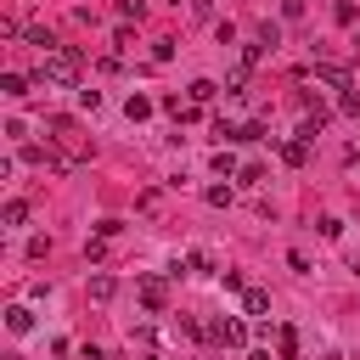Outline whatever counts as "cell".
Returning <instances> with one entry per match:
<instances>
[{
    "instance_id": "12",
    "label": "cell",
    "mask_w": 360,
    "mask_h": 360,
    "mask_svg": "<svg viewBox=\"0 0 360 360\" xmlns=\"http://www.w3.org/2000/svg\"><path fill=\"white\" fill-rule=\"evenodd\" d=\"M28 84H34V79H22V73H0V90H6V96H28Z\"/></svg>"
},
{
    "instance_id": "17",
    "label": "cell",
    "mask_w": 360,
    "mask_h": 360,
    "mask_svg": "<svg viewBox=\"0 0 360 360\" xmlns=\"http://www.w3.org/2000/svg\"><path fill=\"white\" fill-rule=\"evenodd\" d=\"M174 56V39H152V62H169Z\"/></svg>"
},
{
    "instance_id": "20",
    "label": "cell",
    "mask_w": 360,
    "mask_h": 360,
    "mask_svg": "<svg viewBox=\"0 0 360 360\" xmlns=\"http://www.w3.org/2000/svg\"><path fill=\"white\" fill-rule=\"evenodd\" d=\"M214 174H236V158L231 152H214Z\"/></svg>"
},
{
    "instance_id": "15",
    "label": "cell",
    "mask_w": 360,
    "mask_h": 360,
    "mask_svg": "<svg viewBox=\"0 0 360 360\" xmlns=\"http://www.w3.org/2000/svg\"><path fill=\"white\" fill-rule=\"evenodd\" d=\"M118 17H124V22H129V17L141 22V17H146V0H118Z\"/></svg>"
},
{
    "instance_id": "11",
    "label": "cell",
    "mask_w": 360,
    "mask_h": 360,
    "mask_svg": "<svg viewBox=\"0 0 360 360\" xmlns=\"http://www.w3.org/2000/svg\"><path fill=\"white\" fill-rule=\"evenodd\" d=\"M6 326H11V332H34V315H28L22 304H11V309H6Z\"/></svg>"
},
{
    "instance_id": "4",
    "label": "cell",
    "mask_w": 360,
    "mask_h": 360,
    "mask_svg": "<svg viewBox=\"0 0 360 360\" xmlns=\"http://www.w3.org/2000/svg\"><path fill=\"white\" fill-rule=\"evenodd\" d=\"M304 158H309V141H298V135L281 141V163H287V169H304Z\"/></svg>"
},
{
    "instance_id": "3",
    "label": "cell",
    "mask_w": 360,
    "mask_h": 360,
    "mask_svg": "<svg viewBox=\"0 0 360 360\" xmlns=\"http://www.w3.org/2000/svg\"><path fill=\"white\" fill-rule=\"evenodd\" d=\"M135 298H141V309H146V315H163V304H169V287H163V276H141Z\"/></svg>"
},
{
    "instance_id": "10",
    "label": "cell",
    "mask_w": 360,
    "mask_h": 360,
    "mask_svg": "<svg viewBox=\"0 0 360 360\" xmlns=\"http://www.w3.org/2000/svg\"><path fill=\"white\" fill-rule=\"evenodd\" d=\"M22 219H28V202H22V197H11V202L0 208V225H22Z\"/></svg>"
},
{
    "instance_id": "16",
    "label": "cell",
    "mask_w": 360,
    "mask_h": 360,
    "mask_svg": "<svg viewBox=\"0 0 360 360\" xmlns=\"http://www.w3.org/2000/svg\"><path fill=\"white\" fill-rule=\"evenodd\" d=\"M332 17H338V22L349 28V22H354V0H338V6H332Z\"/></svg>"
},
{
    "instance_id": "7",
    "label": "cell",
    "mask_w": 360,
    "mask_h": 360,
    "mask_svg": "<svg viewBox=\"0 0 360 360\" xmlns=\"http://www.w3.org/2000/svg\"><path fill=\"white\" fill-rule=\"evenodd\" d=\"M112 292H118V281H112L107 270H101V276H90V298H96V304H107Z\"/></svg>"
},
{
    "instance_id": "25",
    "label": "cell",
    "mask_w": 360,
    "mask_h": 360,
    "mask_svg": "<svg viewBox=\"0 0 360 360\" xmlns=\"http://www.w3.org/2000/svg\"><path fill=\"white\" fill-rule=\"evenodd\" d=\"M248 360H270V349H248Z\"/></svg>"
},
{
    "instance_id": "19",
    "label": "cell",
    "mask_w": 360,
    "mask_h": 360,
    "mask_svg": "<svg viewBox=\"0 0 360 360\" xmlns=\"http://www.w3.org/2000/svg\"><path fill=\"white\" fill-rule=\"evenodd\" d=\"M236 141H264V124H259V118H253V124H242V129H236Z\"/></svg>"
},
{
    "instance_id": "6",
    "label": "cell",
    "mask_w": 360,
    "mask_h": 360,
    "mask_svg": "<svg viewBox=\"0 0 360 360\" xmlns=\"http://www.w3.org/2000/svg\"><path fill=\"white\" fill-rule=\"evenodd\" d=\"M315 79H326V84L349 90V68H338V62H315Z\"/></svg>"
},
{
    "instance_id": "23",
    "label": "cell",
    "mask_w": 360,
    "mask_h": 360,
    "mask_svg": "<svg viewBox=\"0 0 360 360\" xmlns=\"http://www.w3.org/2000/svg\"><path fill=\"white\" fill-rule=\"evenodd\" d=\"M338 107H343L349 118H360V96H354V90H343V96H338Z\"/></svg>"
},
{
    "instance_id": "26",
    "label": "cell",
    "mask_w": 360,
    "mask_h": 360,
    "mask_svg": "<svg viewBox=\"0 0 360 360\" xmlns=\"http://www.w3.org/2000/svg\"><path fill=\"white\" fill-rule=\"evenodd\" d=\"M191 6H197V11H208V6H214V0H191Z\"/></svg>"
},
{
    "instance_id": "9",
    "label": "cell",
    "mask_w": 360,
    "mask_h": 360,
    "mask_svg": "<svg viewBox=\"0 0 360 360\" xmlns=\"http://www.w3.org/2000/svg\"><path fill=\"white\" fill-rule=\"evenodd\" d=\"M186 96H191V101H202V107H208V101H214V96H219V84H214V79H191V90H186Z\"/></svg>"
},
{
    "instance_id": "21",
    "label": "cell",
    "mask_w": 360,
    "mask_h": 360,
    "mask_svg": "<svg viewBox=\"0 0 360 360\" xmlns=\"http://www.w3.org/2000/svg\"><path fill=\"white\" fill-rule=\"evenodd\" d=\"M208 202L214 208H231V186H208Z\"/></svg>"
},
{
    "instance_id": "5",
    "label": "cell",
    "mask_w": 360,
    "mask_h": 360,
    "mask_svg": "<svg viewBox=\"0 0 360 360\" xmlns=\"http://www.w3.org/2000/svg\"><path fill=\"white\" fill-rule=\"evenodd\" d=\"M242 315H270V292L264 287H248L242 292Z\"/></svg>"
},
{
    "instance_id": "18",
    "label": "cell",
    "mask_w": 360,
    "mask_h": 360,
    "mask_svg": "<svg viewBox=\"0 0 360 360\" xmlns=\"http://www.w3.org/2000/svg\"><path fill=\"white\" fill-rule=\"evenodd\" d=\"M225 90H231V96H242V90H248V68H236V73L225 79Z\"/></svg>"
},
{
    "instance_id": "27",
    "label": "cell",
    "mask_w": 360,
    "mask_h": 360,
    "mask_svg": "<svg viewBox=\"0 0 360 360\" xmlns=\"http://www.w3.org/2000/svg\"><path fill=\"white\" fill-rule=\"evenodd\" d=\"M11 360H22V354H11Z\"/></svg>"
},
{
    "instance_id": "1",
    "label": "cell",
    "mask_w": 360,
    "mask_h": 360,
    "mask_svg": "<svg viewBox=\"0 0 360 360\" xmlns=\"http://www.w3.org/2000/svg\"><path fill=\"white\" fill-rule=\"evenodd\" d=\"M79 51H68V45H56V51H45V68L34 73V84H79Z\"/></svg>"
},
{
    "instance_id": "8",
    "label": "cell",
    "mask_w": 360,
    "mask_h": 360,
    "mask_svg": "<svg viewBox=\"0 0 360 360\" xmlns=\"http://www.w3.org/2000/svg\"><path fill=\"white\" fill-rule=\"evenodd\" d=\"M276 354H281V360H298V332H292V326L276 332Z\"/></svg>"
},
{
    "instance_id": "13",
    "label": "cell",
    "mask_w": 360,
    "mask_h": 360,
    "mask_svg": "<svg viewBox=\"0 0 360 360\" xmlns=\"http://www.w3.org/2000/svg\"><path fill=\"white\" fill-rule=\"evenodd\" d=\"M124 112H129V118H135V124H141V118H146V112H152V96H141V90H135V96H129V101H124Z\"/></svg>"
},
{
    "instance_id": "22",
    "label": "cell",
    "mask_w": 360,
    "mask_h": 360,
    "mask_svg": "<svg viewBox=\"0 0 360 360\" xmlns=\"http://www.w3.org/2000/svg\"><path fill=\"white\" fill-rule=\"evenodd\" d=\"M219 287H225V292H248V287H242V276H236V270H219Z\"/></svg>"
},
{
    "instance_id": "24",
    "label": "cell",
    "mask_w": 360,
    "mask_h": 360,
    "mask_svg": "<svg viewBox=\"0 0 360 360\" xmlns=\"http://www.w3.org/2000/svg\"><path fill=\"white\" fill-rule=\"evenodd\" d=\"M281 17H287V22H298V17H304V0H281Z\"/></svg>"
},
{
    "instance_id": "2",
    "label": "cell",
    "mask_w": 360,
    "mask_h": 360,
    "mask_svg": "<svg viewBox=\"0 0 360 360\" xmlns=\"http://www.w3.org/2000/svg\"><path fill=\"white\" fill-rule=\"evenodd\" d=\"M208 343H231V349H242V343H248L242 315H219V321H208Z\"/></svg>"
},
{
    "instance_id": "14",
    "label": "cell",
    "mask_w": 360,
    "mask_h": 360,
    "mask_svg": "<svg viewBox=\"0 0 360 360\" xmlns=\"http://www.w3.org/2000/svg\"><path fill=\"white\" fill-rule=\"evenodd\" d=\"M28 45H39V51H56V34H51V28H28Z\"/></svg>"
}]
</instances>
